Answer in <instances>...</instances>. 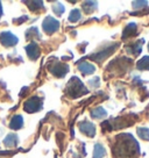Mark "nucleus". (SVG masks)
<instances>
[{
	"label": "nucleus",
	"mask_w": 149,
	"mask_h": 158,
	"mask_svg": "<svg viewBox=\"0 0 149 158\" xmlns=\"http://www.w3.org/2000/svg\"><path fill=\"white\" fill-rule=\"evenodd\" d=\"M22 126H23V118H22V116L21 115H14L10 122V128L18 130V129L22 128Z\"/></svg>",
	"instance_id": "nucleus-11"
},
{
	"label": "nucleus",
	"mask_w": 149,
	"mask_h": 158,
	"mask_svg": "<svg viewBox=\"0 0 149 158\" xmlns=\"http://www.w3.org/2000/svg\"><path fill=\"white\" fill-rule=\"evenodd\" d=\"M119 48V43H112V44H106L103 48V49L98 51V52H96V54H92L90 55V58L96 60L97 63H101L104 59H106L109 56L114 52L115 50Z\"/></svg>",
	"instance_id": "nucleus-3"
},
{
	"label": "nucleus",
	"mask_w": 149,
	"mask_h": 158,
	"mask_svg": "<svg viewBox=\"0 0 149 158\" xmlns=\"http://www.w3.org/2000/svg\"><path fill=\"white\" fill-rule=\"evenodd\" d=\"M78 70L83 74H91L96 71V66L89 62H82L78 64Z\"/></svg>",
	"instance_id": "nucleus-10"
},
{
	"label": "nucleus",
	"mask_w": 149,
	"mask_h": 158,
	"mask_svg": "<svg viewBox=\"0 0 149 158\" xmlns=\"http://www.w3.org/2000/svg\"><path fill=\"white\" fill-rule=\"evenodd\" d=\"M40 37V35H39V30H37V28H35V27H32V28H29V29L26 31V37H27V40H29L30 37Z\"/></svg>",
	"instance_id": "nucleus-23"
},
{
	"label": "nucleus",
	"mask_w": 149,
	"mask_h": 158,
	"mask_svg": "<svg viewBox=\"0 0 149 158\" xmlns=\"http://www.w3.org/2000/svg\"><path fill=\"white\" fill-rule=\"evenodd\" d=\"M83 10L86 14L92 13L93 10H97V1H85V2H83Z\"/></svg>",
	"instance_id": "nucleus-15"
},
{
	"label": "nucleus",
	"mask_w": 149,
	"mask_h": 158,
	"mask_svg": "<svg viewBox=\"0 0 149 158\" xmlns=\"http://www.w3.org/2000/svg\"><path fill=\"white\" fill-rule=\"evenodd\" d=\"M53 10H54V13L56 15H62L63 13H64L65 10V7L61 2H56V4H54V6H53Z\"/></svg>",
	"instance_id": "nucleus-22"
},
{
	"label": "nucleus",
	"mask_w": 149,
	"mask_h": 158,
	"mask_svg": "<svg viewBox=\"0 0 149 158\" xmlns=\"http://www.w3.org/2000/svg\"><path fill=\"white\" fill-rule=\"evenodd\" d=\"M42 28L45 30V33L50 35L60 29V22L53 16H47L42 22Z\"/></svg>",
	"instance_id": "nucleus-6"
},
{
	"label": "nucleus",
	"mask_w": 149,
	"mask_h": 158,
	"mask_svg": "<svg viewBox=\"0 0 149 158\" xmlns=\"http://www.w3.org/2000/svg\"><path fill=\"white\" fill-rule=\"evenodd\" d=\"M91 116L95 118H104L107 116V112L103 107H96L91 110Z\"/></svg>",
	"instance_id": "nucleus-14"
},
{
	"label": "nucleus",
	"mask_w": 149,
	"mask_h": 158,
	"mask_svg": "<svg viewBox=\"0 0 149 158\" xmlns=\"http://www.w3.org/2000/svg\"><path fill=\"white\" fill-rule=\"evenodd\" d=\"M112 151L115 158H138L140 155L139 144L130 134L118 135Z\"/></svg>",
	"instance_id": "nucleus-1"
},
{
	"label": "nucleus",
	"mask_w": 149,
	"mask_h": 158,
	"mask_svg": "<svg viewBox=\"0 0 149 158\" xmlns=\"http://www.w3.org/2000/svg\"><path fill=\"white\" fill-rule=\"evenodd\" d=\"M82 18V14H80V10H77V8H74L70 12V15H69V21L70 22H77L78 20Z\"/></svg>",
	"instance_id": "nucleus-20"
},
{
	"label": "nucleus",
	"mask_w": 149,
	"mask_h": 158,
	"mask_svg": "<svg viewBox=\"0 0 149 158\" xmlns=\"http://www.w3.org/2000/svg\"><path fill=\"white\" fill-rule=\"evenodd\" d=\"M136 29H138V27L135 23H128V25L126 26V28L124 29V33H122V39H127L129 36H133L135 35L136 33Z\"/></svg>",
	"instance_id": "nucleus-13"
},
{
	"label": "nucleus",
	"mask_w": 149,
	"mask_h": 158,
	"mask_svg": "<svg viewBox=\"0 0 149 158\" xmlns=\"http://www.w3.org/2000/svg\"><path fill=\"white\" fill-rule=\"evenodd\" d=\"M138 135L140 136L141 139H143V141H149V129L148 128H143V127L138 128Z\"/></svg>",
	"instance_id": "nucleus-21"
},
{
	"label": "nucleus",
	"mask_w": 149,
	"mask_h": 158,
	"mask_svg": "<svg viewBox=\"0 0 149 158\" xmlns=\"http://www.w3.org/2000/svg\"><path fill=\"white\" fill-rule=\"evenodd\" d=\"M42 106H43L42 99L39 97H32L23 104V109L27 113H36V112L41 110Z\"/></svg>",
	"instance_id": "nucleus-4"
},
{
	"label": "nucleus",
	"mask_w": 149,
	"mask_h": 158,
	"mask_svg": "<svg viewBox=\"0 0 149 158\" xmlns=\"http://www.w3.org/2000/svg\"><path fill=\"white\" fill-rule=\"evenodd\" d=\"M27 19H28L27 16H22V18H20V19H15V20H13V22H15V23H21L22 21H26Z\"/></svg>",
	"instance_id": "nucleus-26"
},
{
	"label": "nucleus",
	"mask_w": 149,
	"mask_h": 158,
	"mask_svg": "<svg viewBox=\"0 0 149 158\" xmlns=\"http://www.w3.org/2000/svg\"><path fill=\"white\" fill-rule=\"evenodd\" d=\"M148 50H149V43H148Z\"/></svg>",
	"instance_id": "nucleus-28"
},
{
	"label": "nucleus",
	"mask_w": 149,
	"mask_h": 158,
	"mask_svg": "<svg viewBox=\"0 0 149 158\" xmlns=\"http://www.w3.org/2000/svg\"><path fill=\"white\" fill-rule=\"evenodd\" d=\"M136 68L141 71H146V70H149V56H144L140 59L136 64Z\"/></svg>",
	"instance_id": "nucleus-18"
},
{
	"label": "nucleus",
	"mask_w": 149,
	"mask_h": 158,
	"mask_svg": "<svg viewBox=\"0 0 149 158\" xmlns=\"http://www.w3.org/2000/svg\"><path fill=\"white\" fill-rule=\"evenodd\" d=\"M0 42L4 47L8 48V47H14L19 42V40L14 34H12L10 31H2L0 34Z\"/></svg>",
	"instance_id": "nucleus-7"
},
{
	"label": "nucleus",
	"mask_w": 149,
	"mask_h": 158,
	"mask_svg": "<svg viewBox=\"0 0 149 158\" xmlns=\"http://www.w3.org/2000/svg\"><path fill=\"white\" fill-rule=\"evenodd\" d=\"M141 42H143V40L135 42L134 44H132L130 47H127V51L132 52L133 55H138L139 52H141V49H142V43Z\"/></svg>",
	"instance_id": "nucleus-16"
},
{
	"label": "nucleus",
	"mask_w": 149,
	"mask_h": 158,
	"mask_svg": "<svg viewBox=\"0 0 149 158\" xmlns=\"http://www.w3.org/2000/svg\"><path fill=\"white\" fill-rule=\"evenodd\" d=\"M19 142V138H18V135L15 134H8L6 138L4 139V144L7 148H11V147H15Z\"/></svg>",
	"instance_id": "nucleus-12"
},
{
	"label": "nucleus",
	"mask_w": 149,
	"mask_h": 158,
	"mask_svg": "<svg viewBox=\"0 0 149 158\" xmlns=\"http://www.w3.org/2000/svg\"><path fill=\"white\" fill-rule=\"evenodd\" d=\"M1 15H2V7H1V2H0V18H1Z\"/></svg>",
	"instance_id": "nucleus-27"
},
{
	"label": "nucleus",
	"mask_w": 149,
	"mask_h": 158,
	"mask_svg": "<svg viewBox=\"0 0 149 158\" xmlns=\"http://www.w3.org/2000/svg\"><path fill=\"white\" fill-rule=\"evenodd\" d=\"M78 127H79L80 131L83 134H85L86 136H89V137H93L96 135V126L92 122H90V121H83V122H80L78 124Z\"/></svg>",
	"instance_id": "nucleus-8"
},
{
	"label": "nucleus",
	"mask_w": 149,
	"mask_h": 158,
	"mask_svg": "<svg viewBox=\"0 0 149 158\" xmlns=\"http://www.w3.org/2000/svg\"><path fill=\"white\" fill-rule=\"evenodd\" d=\"M49 71L57 78H62L69 72V65L62 62H54L49 65Z\"/></svg>",
	"instance_id": "nucleus-5"
},
{
	"label": "nucleus",
	"mask_w": 149,
	"mask_h": 158,
	"mask_svg": "<svg viewBox=\"0 0 149 158\" xmlns=\"http://www.w3.org/2000/svg\"><path fill=\"white\" fill-rule=\"evenodd\" d=\"M106 155V150L101 144L97 143L95 145V150H93V158H103Z\"/></svg>",
	"instance_id": "nucleus-17"
},
{
	"label": "nucleus",
	"mask_w": 149,
	"mask_h": 158,
	"mask_svg": "<svg viewBox=\"0 0 149 158\" xmlns=\"http://www.w3.org/2000/svg\"><path fill=\"white\" fill-rule=\"evenodd\" d=\"M132 5H133V8L139 10V8H143V7H146L148 4H147V1H133Z\"/></svg>",
	"instance_id": "nucleus-24"
},
{
	"label": "nucleus",
	"mask_w": 149,
	"mask_h": 158,
	"mask_svg": "<svg viewBox=\"0 0 149 158\" xmlns=\"http://www.w3.org/2000/svg\"><path fill=\"white\" fill-rule=\"evenodd\" d=\"M65 92L70 98H79L83 94H86L89 91L86 89L85 85L79 80L78 77H72L69 80V83L65 87Z\"/></svg>",
	"instance_id": "nucleus-2"
},
{
	"label": "nucleus",
	"mask_w": 149,
	"mask_h": 158,
	"mask_svg": "<svg viewBox=\"0 0 149 158\" xmlns=\"http://www.w3.org/2000/svg\"><path fill=\"white\" fill-rule=\"evenodd\" d=\"M26 52H27V55H28L29 59H32V60H36V59L40 57L41 50H40V48H39L37 43L32 42V43H29V44L26 47Z\"/></svg>",
	"instance_id": "nucleus-9"
},
{
	"label": "nucleus",
	"mask_w": 149,
	"mask_h": 158,
	"mask_svg": "<svg viewBox=\"0 0 149 158\" xmlns=\"http://www.w3.org/2000/svg\"><path fill=\"white\" fill-rule=\"evenodd\" d=\"M25 4L29 5L30 10H42L43 8V2L42 1H25Z\"/></svg>",
	"instance_id": "nucleus-19"
},
{
	"label": "nucleus",
	"mask_w": 149,
	"mask_h": 158,
	"mask_svg": "<svg viewBox=\"0 0 149 158\" xmlns=\"http://www.w3.org/2000/svg\"><path fill=\"white\" fill-rule=\"evenodd\" d=\"M89 84L91 87H95V89H97V87H99L100 85V80L98 77H96V78H92L89 80Z\"/></svg>",
	"instance_id": "nucleus-25"
}]
</instances>
